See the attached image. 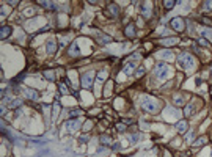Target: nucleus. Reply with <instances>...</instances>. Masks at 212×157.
<instances>
[{
	"label": "nucleus",
	"mask_w": 212,
	"mask_h": 157,
	"mask_svg": "<svg viewBox=\"0 0 212 157\" xmlns=\"http://www.w3.org/2000/svg\"><path fill=\"white\" fill-rule=\"evenodd\" d=\"M178 65L181 66L182 69H189V71H193L195 69V60L190 54H182L178 57Z\"/></svg>",
	"instance_id": "1"
},
{
	"label": "nucleus",
	"mask_w": 212,
	"mask_h": 157,
	"mask_svg": "<svg viewBox=\"0 0 212 157\" xmlns=\"http://www.w3.org/2000/svg\"><path fill=\"white\" fill-rule=\"evenodd\" d=\"M142 107L145 112H149V113H157L160 109V102L156 98H145Z\"/></svg>",
	"instance_id": "2"
},
{
	"label": "nucleus",
	"mask_w": 212,
	"mask_h": 157,
	"mask_svg": "<svg viewBox=\"0 0 212 157\" xmlns=\"http://www.w3.org/2000/svg\"><path fill=\"white\" fill-rule=\"evenodd\" d=\"M189 94L187 93H175L173 94V102H175V105H178V107H182L184 104L189 101Z\"/></svg>",
	"instance_id": "3"
},
{
	"label": "nucleus",
	"mask_w": 212,
	"mask_h": 157,
	"mask_svg": "<svg viewBox=\"0 0 212 157\" xmlns=\"http://www.w3.org/2000/svg\"><path fill=\"white\" fill-rule=\"evenodd\" d=\"M168 74H170V66H167L165 63H159L156 66V76L159 78H167Z\"/></svg>",
	"instance_id": "4"
},
{
	"label": "nucleus",
	"mask_w": 212,
	"mask_h": 157,
	"mask_svg": "<svg viewBox=\"0 0 212 157\" xmlns=\"http://www.w3.org/2000/svg\"><path fill=\"white\" fill-rule=\"evenodd\" d=\"M170 25H171V29H175L176 32H179V33H182L184 29H186V22H184L182 18H173L171 22H170Z\"/></svg>",
	"instance_id": "5"
},
{
	"label": "nucleus",
	"mask_w": 212,
	"mask_h": 157,
	"mask_svg": "<svg viewBox=\"0 0 212 157\" xmlns=\"http://www.w3.org/2000/svg\"><path fill=\"white\" fill-rule=\"evenodd\" d=\"M93 77H94L93 71H90V72H87V74L82 76V87L85 90H90L93 87Z\"/></svg>",
	"instance_id": "6"
},
{
	"label": "nucleus",
	"mask_w": 212,
	"mask_h": 157,
	"mask_svg": "<svg viewBox=\"0 0 212 157\" xmlns=\"http://www.w3.org/2000/svg\"><path fill=\"white\" fill-rule=\"evenodd\" d=\"M178 43H179V38H178V36H171V38H164V39H160V44H162L164 47L176 46Z\"/></svg>",
	"instance_id": "7"
},
{
	"label": "nucleus",
	"mask_w": 212,
	"mask_h": 157,
	"mask_svg": "<svg viewBox=\"0 0 212 157\" xmlns=\"http://www.w3.org/2000/svg\"><path fill=\"white\" fill-rule=\"evenodd\" d=\"M143 7H140V11H142V14L145 16L146 19L151 18V10H153V3H149V2H143L142 3Z\"/></svg>",
	"instance_id": "8"
},
{
	"label": "nucleus",
	"mask_w": 212,
	"mask_h": 157,
	"mask_svg": "<svg viewBox=\"0 0 212 157\" xmlns=\"http://www.w3.org/2000/svg\"><path fill=\"white\" fill-rule=\"evenodd\" d=\"M124 35L127 36V38H131V39H134L137 36V32H135V24L134 22H131V24H127V27L124 29Z\"/></svg>",
	"instance_id": "9"
},
{
	"label": "nucleus",
	"mask_w": 212,
	"mask_h": 157,
	"mask_svg": "<svg viewBox=\"0 0 212 157\" xmlns=\"http://www.w3.org/2000/svg\"><path fill=\"white\" fill-rule=\"evenodd\" d=\"M175 127H176V131L179 132V134H186V132H187V120L178 121L176 124H175Z\"/></svg>",
	"instance_id": "10"
},
{
	"label": "nucleus",
	"mask_w": 212,
	"mask_h": 157,
	"mask_svg": "<svg viewBox=\"0 0 212 157\" xmlns=\"http://www.w3.org/2000/svg\"><path fill=\"white\" fill-rule=\"evenodd\" d=\"M68 54H69V57H74V58L80 57V50H79V47H77V44H76V43H72V44H71V47H69V50H68Z\"/></svg>",
	"instance_id": "11"
},
{
	"label": "nucleus",
	"mask_w": 212,
	"mask_h": 157,
	"mask_svg": "<svg viewBox=\"0 0 212 157\" xmlns=\"http://www.w3.org/2000/svg\"><path fill=\"white\" fill-rule=\"evenodd\" d=\"M107 16L110 18H118V8H116L115 3H110L109 8H107Z\"/></svg>",
	"instance_id": "12"
},
{
	"label": "nucleus",
	"mask_w": 212,
	"mask_h": 157,
	"mask_svg": "<svg viewBox=\"0 0 212 157\" xmlns=\"http://www.w3.org/2000/svg\"><path fill=\"white\" fill-rule=\"evenodd\" d=\"M157 57L162 60H168V58H175V55H173L171 50H162V52L157 54Z\"/></svg>",
	"instance_id": "13"
},
{
	"label": "nucleus",
	"mask_w": 212,
	"mask_h": 157,
	"mask_svg": "<svg viewBox=\"0 0 212 157\" xmlns=\"http://www.w3.org/2000/svg\"><path fill=\"white\" fill-rule=\"evenodd\" d=\"M197 109H198V104H189L184 112H186L187 116H190V115H193V112H197Z\"/></svg>",
	"instance_id": "14"
},
{
	"label": "nucleus",
	"mask_w": 212,
	"mask_h": 157,
	"mask_svg": "<svg viewBox=\"0 0 212 157\" xmlns=\"http://www.w3.org/2000/svg\"><path fill=\"white\" fill-rule=\"evenodd\" d=\"M10 33H11V25H3V27H2V33H0V38L5 39V38L10 35Z\"/></svg>",
	"instance_id": "15"
},
{
	"label": "nucleus",
	"mask_w": 212,
	"mask_h": 157,
	"mask_svg": "<svg viewBox=\"0 0 212 157\" xmlns=\"http://www.w3.org/2000/svg\"><path fill=\"white\" fill-rule=\"evenodd\" d=\"M112 90H113V83H112V80H107V82H105V90H104V96H110Z\"/></svg>",
	"instance_id": "16"
},
{
	"label": "nucleus",
	"mask_w": 212,
	"mask_h": 157,
	"mask_svg": "<svg viewBox=\"0 0 212 157\" xmlns=\"http://www.w3.org/2000/svg\"><path fill=\"white\" fill-rule=\"evenodd\" d=\"M135 69V63H126L124 65V74H132Z\"/></svg>",
	"instance_id": "17"
},
{
	"label": "nucleus",
	"mask_w": 212,
	"mask_h": 157,
	"mask_svg": "<svg viewBox=\"0 0 212 157\" xmlns=\"http://www.w3.org/2000/svg\"><path fill=\"white\" fill-rule=\"evenodd\" d=\"M55 50H57V44L54 41H49L47 43V54H55Z\"/></svg>",
	"instance_id": "18"
},
{
	"label": "nucleus",
	"mask_w": 212,
	"mask_h": 157,
	"mask_svg": "<svg viewBox=\"0 0 212 157\" xmlns=\"http://www.w3.org/2000/svg\"><path fill=\"white\" fill-rule=\"evenodd\" d=\"M99 140H101V143H102V145H112V137L105 135V134L99 137Z\"/></svg>",
	"instance_id": "19"
},
{
	"label": "nucleus",
	"mask_w": 212,
	"mask_h": 157,
	"mask_svg": "<svg viewBox=\"0 0 212 157\" xmlns=\"http://www.w3.org/2000/svg\"><path fill=\"white\" fill-rule=\"evenodd\" d=\"M25 93L29 94V98H30V99H33V101L38 99V91H35V90H29V88H27V90H25Z\"/></svg>",
	"instance_id": "20"
},
{
	"label": "nucleus",
	"mask_w": 212,
	"mask_h": 157,
	"mask_svg": "<svg viewBox=\"0 0 212 157\" xmlns=\"http://www.w3.org/2000/svg\"><path fill=\"white\" fill-rule=\"evenodd\" d=\"M206 142H208V138H206V137H200L198 140H195V142H193V146H203Z\"/></svg>",
	"instance_id": "21"
},
{
	"label": "nucleus",
	"mask_w": 212,
	"mask_h": 157,
	"mask_svg": "<svg viewBox=\"0 0 212 157\" xmlns=\"http://www.w3.org/2000/svg\"><path fill=\"white\" fill-rule=\"evenodd\" d=\"M110 36H105V35H99L98 36V41H99V44H105V43H109L110 41Z\"/></svg>",
	"instance_id": "22"
},
{
	"label": "nucleus",
	"mask_w": 212,
	"mask_h": 157,
	"mask_svg": "<svg viewBox=\"0 0 212 157\" xmlns=\"http://www.w3.org/2000/svg\"><path fill=\"white\" fill-rule=\"evenodd\" d=\"M200 22H201V24H204V25L212 27V19H211V18H206V16H203V18H200Z\"/></svg>",
	"instance_id": "23"
},
{
	"label": "nucleus",
	"mask_w": 212,
	"mask_h": 157,
	"mask_svg": "<svg viewBox=\"0 0 212 157\" xmlns=\"http://www.w3.org/2000/svg\"><path fill=\"white\" fill-rule=\"evenodd\" d=\"M44 77L49 78V80H54V78H55V74H54L52 69H49V71H44Z\"/></svg>",
	"instance_id": "24"
},
{
	"label": "nucleus",
	"mask_w": 212,
	"mask_h": 157,
	"mask_svg": "<svg viewBox=\"0 0 212 157\" xmlns=\"http://www.w3.org/2000/svg\"><path fill=\"white\" fill-rule=\"evenodd\" d=\"M175 0H165V2H164V5H165V10H171L173 7H175Z\"/></svg>",
	"instance_id": "25"
},
{
	"label": "nucleus",
	"mask_w": 212,
	"mask_h": 157,
	"mask_svg": "<svg viewBox=\"0 0 212 157\" xmlns=\"http://www.w3.org/2000/svg\"><path fill=\"white\" fill-rule=\"evenodd\" d=\"M198 44H200V46H203V47H209V41H208V39H204V38H198Z\"/></svg>",
	"instance_id": "26"
},
{
	"label": "nucleus",
	"mask_w": 212,
	"mask_h": 157,
	"mask_svg": "<svg viewBox=\"0 0 212 157\" xmlns=\"http://www.w3.org/2000/svg\"><path fill=\"white\" fill-rule=\"evenodd\" d=\"M22 104V99H16V101H13V102H10V107L11 109H16L18 105H21Z\"/></svg>",
	"instance_id": "27"
},
{
	"label": "nucleus",
	"mask_w": 212,
	"mask_h": 157,
	"mask_svg": "<svg viewBox=\"0 0 212 157\" xmlns=\"http://www.w3.org/2000/svg\"><path fill=\"white\" fill-rule=\"evenodd\" d=\"M58 24H60V27L61 25H68V22H66V18H65V16H60V18H58Z\"/></svg>",
	"instance_id": "28"
},
{
	"label": "nucleus",
	"mask_w": 212,
	"mask_h": 157,
	"mask_svg": "<svg viewBox=\"0 0 212 157\" xmlns=\"http://www.w3.org/2000/svg\"><path fill=\"white\" fill-rule=\"evenodd\" d=\"M60 91L61 93H63V94H66V93H68V88H66V85H65V83H60Z\"/></svg>",
	"instance_id": "29"
},
{
	"label": "nucleus",
	"mask_w": 212,
	"mask_h": 157,
	"mask_svg": "<svg viewBox=\"0 0 212 157\" xmlns=\"http://www.w3.org/2000/svg\"><path fill=\"white\" fill-rule=\"evenodd\" d=\"M143 74H145V68H138V71L135 72V76H137V77H142Z\"/></svg>",
	"instance_id": "30"
},
{
	"label": "nucleus",
	"mask_w": 212,
	"mask_h": 157,
	"mask_svg": "<svg viewBox=\"0 0 212 157\" xmlns=\"http://www.w3.org/2000/svg\"><path fill=\"white\" fill-rule=\"evenodd\" d=\"M116 129H118L120 132H124L126 131V124H116Z\"/></svg>",
	"instance_id": "31"
},
{
	"label": "nucleus",
	"mask_w": 212,
	"mask_h": 157,
	"mask_svg": "<svg viewBox=\"0 0 212 157\" xmlns=\"http://www.w3.org/2000/svg\"><path fill=\"white\" fill-rule=\"evenodd\" d=\"M145 47H146L148 50H153V43H146V46H145Z\"/></svg>",
	"instance_id": "32"
},
{
	"label": "nucleus",
	"mask_w": 212,
	"mask_h": 157,
	"mask_svg": "<svg viewBox=\"0 0 212 157\" xmlns=\"http://www.w3.org/2000/svg\"><path fill=\"white\" fill-rule=\"evenodd\" d=\"M71 115H72V116H74V115L77 116V115H80V112H79V110H72V112H71Z\"/></svg>",
	"instance_id": "33"
},
{
	"label": "nucleus",
	"mask_w": 212,
	"mask_h": 157,
	"mask_svg": "<svg viewBox=\"0 0 212 157\" xmlns=\"http://www.w3.org/2000/svg\"><path fill=\"white\" fill-rule=\"evenodd\" d=\"M164 157H171V154H170V151H164Z\"/></svg>",
	"instance_id": "34"
}]
</instances>
